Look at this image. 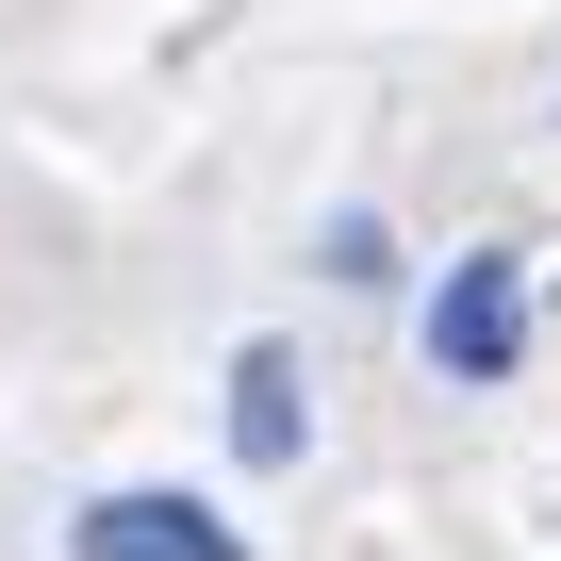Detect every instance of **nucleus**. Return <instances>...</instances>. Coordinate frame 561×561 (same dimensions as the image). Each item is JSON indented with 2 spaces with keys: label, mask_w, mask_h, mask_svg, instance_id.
I'll return each mask as SVG.
<instances>
[{
  "label": "nucleus",
  "mask_w": 561,
  "mask_h": 561,
  "mask_svg": "<svg viewBox=\"0 0 561 561\" xmlns=\"http://www.w3.org/2000/svg\"><path fill=\"white\" fill-rule=\"evenodd\" d=\"M67 545H83V561H248V545H231L215 512H182V495H100Z\"/></svg>",
  "instance_id": "nucleus-2"
},
{
  "label": "nucleus",
  "mask_w": 561,
  "mask_h": 561,
  "mask_svg": "<svg viewBox=\"0 0 561 561\" xmlns=\"http://www.w3.org/2000/svg\"><path fill=\"white\" fill-rule=\"evenodd\" d=\"M512 347H528V264L512 248H462L446 298H430V364L446 380H512Z\"/></svg>",
  "instance_id": "nucleus-1"
},
{
  "label": "nucleus",
  "mask_w": 561,
  "mask_h": 561,
  "mask_svg": "<svg viewBox=\"0 0 561 561\" xmlns=\"http://www.w3.org/2000/svg\"><path fill=\"white\" fill-rule=\"evenodd\" d=\"M298 446H314V413H298V347H248V364H231V462L280 479Z\"/></svg>",
  "instance_id": "nucleus-3"
}]
</instances>
